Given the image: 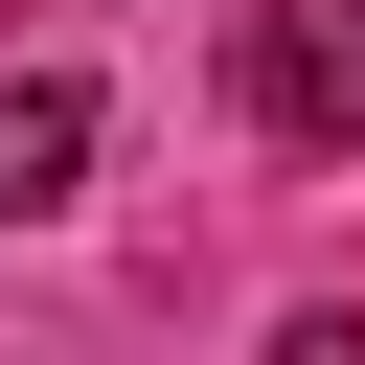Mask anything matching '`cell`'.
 I'll list each match as a JSON object with an SVG mask.
<instances>
[{
  "label": "cell",
  "instance_id": "6da1fadb",
  "mask_svg": "<svg viewBox=\"0 0 365 365\" xmlns=\"http://www.w3.org/2000/svg\"><path fill=\"white\" fill-rule=\"evenodd\" d=\"M228 114L274 160H365V0H251L228 23Z\"/></svg>",
  "mask_w": 365,
  "mask_h": 365
},
{
  "label": "cell",
  "instance_id": "3957f363",
  "mask_svg": "<svg viewBox=\"0 0 365 365\" xmlns=\"http://www.w3.org/2000/svg\"><path fill=\"white\" fill-rule=\"evenodd\" d=\"M274 365H365V319H342V297H319V319H274Z\"/></svg>",
  "mask_w": 365,
  "mask_h": 365
},
{
  "label": "cell",
  "instance_id": "7a4b0ae2",
  "mask_svg": "<svg viewBox=\"0 0 365 365\" xmlns=\"http://www.w3.org/2000/svg\"><path fill=\"white\" fill-rule=\"evenodd\" d=\"M91 182V68H0V228H46Z\"/></svg>",
  "mask_w": 365,
  "mask_h": 365
}]
</instances>
